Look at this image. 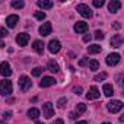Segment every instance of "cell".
<instances>
[{"label": "cell", "mask_w": 124, "mask_h": 124, "mask_svg": "<svg viewBox=\"0 0 124 124\" xmlns=\"http://www.w3.org/2000/svg\"><path fill=\"white\" fill-rule=\"evenodd\" d=\"M12 91H13V86H12V82H10V80L5 79V80L0 82V93H2L3 96L10 95V93H12Z\"/></svg>", "instance_id": "6da1fadb"}, {"label": "cell", "mask_w": 124, "mask_h": 124, "mask_svg": "<svg viewBox=\"0 0 124 124\" xmlns=\"http://www.w3.org/2000/svg\"><path fill=\"white\" fill-rule=\"evenodd\" d=\"M76 10L83 16V18H92V9L88 6V5H83V3H80V5H78V8H76Z\"/></svg>", "instance_id": "7a4b0ae2"}, {"label": "cell", "mask_w": 124, "mask_h": 124, "mask_svg": "<svg viewBox=\"0 0 124 124\" xmlns=\"http://www.w3.org/2000/svg\"><path fill=\"white\" fill-rule=\"evenodd\" d=\"M107 108H108V111H109V112L115 114V112H118V111H121V109H123V102H121V101H118V99L111 101V102L107 105Z\"/></svg>", "instance_id": "3957f363"}, {"label": "cell", "mask_w": 124, "mask_h": 124, "mask_svg": "<svg viewBox=\"0 0 124 124\" xmlns=\"http://www.w3.org/2000/svg\"><path fill=\"white\" fill-rule=\"evenodd\" d=\"M31 86H32V82H31V79H29L28 76H25V75H23V76H21V78H19V88H21L23 92H26Z\"/></svg>", "instance_id": "277c9868"}, {"label": "cell", "mask_w": 124, "mask_h": 124, "mask_svg": "<svg viewBox=\"0 0 124 124\" xmlns=\"http://www.w3.org/2000/svg\"><path fill=\"white\" fill-rule=\"evenodd\" d=\"M42 112H44V117H45L47 120H50V118L54 115V105H53L51 102H45V104L42 105Z\"/></svg>", "instance_id": "5b68a950"}, {"label": "cell", "mask_w": 124, "mask_h": 124, "mask_svg": "<svg viewBox=\"0 0 124 124\" xmlns=\"http://www.w3.org/2000/svg\"><path fill=\"white\" fill-rule=\"evenodd\" d=\"M120 58H121V57H120L118 53H112V54H108V55H107L105 61H107L108 66H115V64L120 63Z\"/></svg>", "instance_id": "8992f818"}, {"label": "cell", "mask_w": 124, "mask_h": 124, "mask_svg": "<svg viewBox=\"0 0 124 124\" xmlns=\"http://www.w3.org/2000/svg\"><path fill=\"white\" fill-rule=\"evenodd\" d=\"M60 48H61L60 41H57V39H51V41H50V44H48V51H50L51 54H57V53L60 51Z\"/></svg>", "instance_id": "52a82bcc"}, {"label": "cell", "mask_w": 124, "mask_h": 124, "mask_svg": "<svg viewBox=\"0 0 124 124\" xmlns=\"http://www.w3.org/2000/svg\"><path fill=\"white\" fill-rule=\"evenodd\" d=\"M0 75L5 76V78H8V76L12 75V70H10V66H9L8 61H3V63H0Z\"/></svg>", "instance_id": "ba28073f"}, {"label": "cell", "mask_w": 124, "mask_h": 124, "mask_svg": "<svg viewBox=\"0 0 124 124\" xmlns=\"http://www.w3.org/2000/svg\"><path fill=\"white\" fill-rule=\"evenodd\" d=\"M75 32H78V34H83V32H86L88 31V23L86 22H83V21H79V22H76L75 23Z\"/></svg>", "instance_id": "9c48e42d"}, {"label": "cell", "mask_w": 124, "mask_h": 124, "mask_svg": "<svg viewBox=\"0 0 124 124\" xmlns=\"http://www.w3.org/2000/svg\"><path fill=\"white\" fill-rule=\"evenodd\" d=\"M51 31H53V26H51V23H50V22H45V23H42V25L39 26V34H41L42 37L50 35V34H51Z\"/></svg>", "instance_id": "30bf717a"}, {"label": "cell", "mask_w": 124, "mask_h": 124, "mask_svg": "<svg viewBox=\"0 0 124 124\" xmlns=\"http://www.w3.org/2000/svg\"><path fill=\"white\" fill-rule=\"evenodd\" d=\"M16 42H18L21 47H25V45L29 42V35H28V34H25V32L18 34V37H16Z\"/></svg>", "instance_id": "8fae6325"}, {"label": "cell", "mask_w": 124, "mask_h": 124, "mask_svg": "<svg viewBox=\"0 0 124 124\" xmlns=\"http://www.w3.org/2000/svg\"><path fill=\"white\" fill-rule=\"evenodd\" d=\"M121 8V2H118V0H111V2L108 3V10L111 13H117Z\"/></svg>", "instance_id": "7c38bea8"}, {"label": "cell", "mask_w": 124, "mask_h": 124, "mask_svg": "<svg viewBox=\"0 0 124 124\" xmlns=\"http://www.w3.org/2000/svg\"><path fill=\"white\" fill-rule=\"evenodd\" d=\"M99 96H101V93H99V91H98L96 86H92V88L88 91V93H86V98H88V99H98Z\"/></svg>", "instance_id": "4fadbf2b"}, {"label": "cell", "mask_w": 124, "mask_h": 124, "mask_svg": "<svg viewBox=\"0 0 124 124\" xmlns=\"http://www.w3.org/2000/svg\"><path fill=\"white\" fill-rule=\"evenodd\" d=\"M18 22H19V16H18V15H9V16L6 18V23H8L9 28H15Z\"/></svg>", "instance_id": "5bb4252c"}, {"label": "cell", "mask_w": 124, "mask_h": 124, "mask_svg": "<svg viewBox=\"0 0 124 124\" xmlns=\"http://www.w3.org/2000/svg\"><path fill=\"white\" fill-rule=\"evenodd\" d=\"M54 83H55V79H54V78L45 76V78H42V80H41L39 86H41V88H48V86H53Z\"/></svg>", "instance_id": "9a60e30c"}, {"label": "cell", "mask_w": 124, "mask_h": 124, "mask_svg": "<svg viewBox=\"0 0 124 124\" xmlns=\"http://www.w3.org/2000/svg\"><path fill=\"white\" fill-rule=\"evenodd\" d=\"M121 44H123V37L121 35H114L112 37V39H111V45L114 47V48H120L121 47Z\"/></svg>", "instance_id": "2e32d148"}, {"label": "cell", "mask_w": 124, "mask_h": 124, "mask_svg": "<svg viewBox=\"0 0 124 124\" xmlns=\"http://www.w3.org/2000/svg\"><path fill=\"white\" fill-rule=\"evenodd\" d=\"M32 48H34L38 54H42V53H44V42H42L41 39H37V41H34Z\"/></svg>", "instance_id": "e0dca14e"}, {"label": "cell", "mask_w": 124, "mask_h": 124, "mask_svg": "<svg viewBox=\"0 0 124 124\" xmlns=\"http://www.w3.org/2000/svg\"><path fill=\"white\" fill-rule=\"evenodd\" d=\"M37 5L41 9H51L53 8V2H51V0H38Z\"/></svg>", "instance_id": "ac0fdd59"}, {"label": "cell", "mask_w": 124, "mask_h": 124, "mask_svg": "<svg viewBox=\"0 0 124 124\" xmlns=\"http://www.w3.org/2000/svg\"><path fill=\"white\" fill-rule=\"evenodd\" d=\"M47 67H48V70H50L51 73H58V72H60V67H58V64L55 63L54 60H50V61H48V66H47Z\"/></svg>", "instance_id": "d6986e66"}, {"label": "cell", "mask_w": 124, "mask_h": 124, "mask_svg": "<svg viewBox=\"0 0 124 124\" xmlns=\"http://www.w3.org/2000/svg\"><path fill=\"white\" fill-rule=\"evenodd\" d=\"M112 93H114V88H112V85L105 83V85H104V95H105V96H111Z\"/></svg>", "instance_id": "ffe728a7"}, {"label": "cell", "mask_w": 124, "mask_h": 124, "mask_svg": "<svg viewBox=\"0 0 124 124\" xmlns=\"http://www.w3.org/2000/svg\"><path fill=\"white\" fill-rule=\"evenodd\" d=\"M88 53H89V54H98V53H101V47H99L98 44L89 45V47H88Z\"/></svg>", "instance_id": "44dd1931"}, {"label": "cell", "mask_w": 124, "mask_h": 124, "mask_svg": "<svg viewBox=\"0 0 124 124\" xmlns=\"http://www.w3.org/2000/svg\"><path fill=\"white\" fill-rule=\"evenodd\" d=\"M28 117H29L31 120H37V118L39 117V111H38L37 108H31V109L28 111Z\"/></svg>", "instance_id": "7402d4cb"}, {"label": "cell", "mask_w": 124, "mask_h": 124, "mask_svg": "<svg viewBox=\"0 0 124 124\" xmlns=\"http://www.w3.org/2000/svg\"><path fill=\"white\" fill-rule=\"evenodd\" d=\"M86 111V105L83 104V102H80V104H78L76 105V114L79 115V114H83Z\"/></svg>", "instance_id": "603a6c76"}, {"label": "cell", "mask_w": 124, "mask_h": 124, "mask_svg": "<svg viewBox=\"0 0 124 124\" xmlns=\"http://www.w3.org/2000/svg\"><path fill=\"white\" fill-rule=\"evenodd\" d=\"M89 69H91V70H98V69H99L98 60H89Z\"/></svg>", "instance_id": "cb8c5ba5"}, {"label": "cell", "mask_w": 124, "mask_h": 124, "mask_svg": "<svg viewBox=\"0 0 124 124\" xmlns=\"http://www.w3.org/2000/svg\"><path fill=\"white\" fill-rule=\"evenodd\" d=\"M12 6H13L15 9H22V8L25 6V3L22 2V0H13V2H12Z\"/></svg>", "instance_id": "d4e9b609"}, {"label": "cell", "mask_w": 124, "mask_h": 124, "mask_svg": "<svg viewBox=\"0 0 124 124\" xmlns=\"http://www.w3.org/2000/svg\"><path fill=\"white\" fill-rule=\"evenodd\" d=\"M107 79V73H99V75H96L95 78H93V80H96V82H99V80H105Z\"/></svg>", "instance_id": "484cf974"}, {"label": "cell", "mask_w": 124, "mask_h": 124, "mask_svg": "<svg viewBox=\"0 0 124 124\" xmlns=\"http://www.w3.org/2000/svg\"><path fill=\"white\" fill-rule=\"evenodd\" d=\"M41 73H42V69H41V67H35V69L32 70V76H35V78L41 76Z\"/></svg>", "instance_id": "4316f807"}, {"label": "cell", "mask_w": 124, "mask_h": 124, "mask_svg": "<svg viewBox=\"0 0 124 124\" xmlns=\"http://www.w3.org/2000/svg\"><path fill=\"white\" fill-rule=\"evenodd\" d=\"M35 18H37L38 21H44V19H45V13H44V12H35Z\"/></svg>", "instance_id": "83f0119b"}, {"label": "cell", "mask_w": 124, "mask_h": 124, "mask_svg": "<svg viewBox=\"0 0 124 124\" xmlns=\"http://www.w3.org/2000/svg\"><path fill=\"white\" fill-rule=\"evenodd\" d=\"M66 104H67V99H66V98H60V99H58V102H57V105H58L60 108H63Z\"/></svg>", "instance_id": "f1b7e54d"}, {"label": "cell", "mask_w": 124, "mask_h": 124, "mask_svg": "<svg viewBox=\"0 0 124 124\" xmlns=\"http://www.w3.org/2000/svg\"><path fill=\"white\" fill-rule=\"evenodd\" d=\"M95 39H98V41L99 39H104V32L102 31H96L95 32Z\"/></svg>", "instance_id": "f546056e"}, {"label": "cell", "mask_w": 124, "mask_h": 124, "mask_svg": "<svg viewBox=\"0 0 124 124\" xmlns=\"http://www.w3.org/2000/svg\"><path fill=\"white\" fill-rule=\"evenodd\" d=\"M93 6L95 8H102L104 6V0H93Z\"/></svg>", "instance_id": "4dcf8cb0"}, {"label": "cell", "mask_w": 124, "mask_h": 124, "mask_svg": "<svg viewBox=\"0 0 124 124\" xmlns=\"http://www.w3.org/2000/svg\"><path fill=\"white\" fill-rule=\"evenodd\" d=\"M8 35V29H5V28H0V38H5Z\"/></svg>", "instance_id": "1f68e13d"}, {"label": "cell", "mask_w": 124, "mask_h": 124, "mask_svg": "<svg viewBox=\"0 0 124 124\" xmlns=\"http://www.w3.org/2000/svg\"><path fill=\"white\" fill-rule=\"evenodd\" d=\"M86 64H88V58H86V57H83V58L79 61V66H80V67H83V66H86Z\"/></svg>", "instance_id": "d6a6232c"}, {"label": "cell", "mask_w": 124, "mask_h": 124, "mask_svg": "<svg viewBox=\"0 0 124 124\" xmlns=\"http://www.w3.org/2000/svg\"><path fill=\"white\" fill-rule=\"evenodd\" d=\"M73 92H75L76 95H80V93H82V88H80V86H78V88H73Z\"/></svg>", "instance_id": "836d02e7"}, {"label": "cell", "mask_w": 124, "mask_h": 124, "mask_svg": "<svg viewBox=\"0 0 124 124\" xmlns=\"http://www.w3.org/2000/svg\"><path fill=\"white\" fill-rule=\"evenodd\" d=\"M91 38H92L91 35H85V37H83V42H89V41H91Z\"/></svg>", "instance_id": "e575fe53"}, {"label": "cell", "mask_w": 124, "mask_h": 124, "mask_svg": "<svg viewBox=\"0 0 124 124\" xmlns=\"http://www.w3.org/2000/svg\"><path fill=\"white\" fill-rule=\"evenodd\" d=\"M112 26H114L115 29H120V28H121V23H120V22H114V25H112Z\"/></svg>", "instance_id": "d590c367"}, {"label": "cell", "mask_w": 124, "mask_h": 124, "mask_svg": "<svg viewBox=\"0 0 124 124\" xmlns=\"http://www.w3.org/2000/svg\"><path fill=\"white\" fill-rule=\"evenodd\" d=\"M53 124H64V121L61 120V118H58V120H55V121H54Z\"/></svg>", "instance_id": "8d00e7d4"}, {"label": "cell", "mask_w": 124, "mask_h": 124, "mask_svg": "<svg viewBox=\"0 0 124 124\" xmlns=\"http://www.w3.org/2000/svg\"><path fill=\"white\" fill-rule=\"evenodd\" d=\"M70 118H72V120H76V118H78V114H76V112H72V114H70Z\"/></svg>", "instance_id": "74e56055"}, {"label": "cell", "mask_w": 124, "mask_h": 124, "mask_svg": "<svg viewBox=\"0 0 124 124\" xmlns=\"http://www.w3.org/2000/svg\"><path fill=\"white\" fill-rule=\"evenodd\" d=\"M10 115H12V112H5V114H3V117H5V118H9Z\"/></svg>", "instance_id": "f35d334b"}, {"label": "cell", "mask_w": 124, "mask_h": 124, "mask_svg": "<svg viewBox=\"0 0 124 124\" xmlns=\"http://www.w3.org/2000/svg\"><path fill=\"white\" fill-rule=\"evenodd\" d=\"M76 124H88V121H78Z\"/></svg>", "instance_id": "ab89813d"}, {"label": "cell", "mask_w": 124, "mask_h": 124, "mask_svg": "<svg viewBox=\"0 0 124 124\" xmlns=\"http://www.w3.org/2000/svg\"><path fill=\"white\" fill-rule=\"evenodd\" d=\"M3 47H5V42H3V41H0V48H3Z\"/></svg>", "instance_id": "60d3db41"}, {"label": "cell", "mask_w": 124, "mask_h": 124, "mask_svg": "<svg viewBox=\"0 0 124 124\" xmlns=\"http://www.w3.org/2000/svg\"><path fill=\"white\" fill-rule=\"evenodd\" d=\"M35 124H44V123H41V121H37V123H35Z\"/></svg>", "instance_id": "b9f144b4"}, {"label": "cell", "mask_w": 124, "mask_h": 124, "mask_svg": "<svg viewBox=\"0 0 124 124\" xmlns=\"http://www.w3.org/2000/svg\"><path fill=\"white\" fill-rule=\"evenodd\" d=\"M102 124H111V123H102Z\"/></svg>", "instance_id": "7bdbcfd3"}]
</instances>
